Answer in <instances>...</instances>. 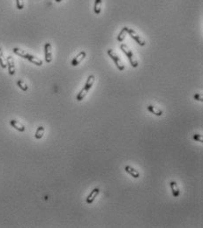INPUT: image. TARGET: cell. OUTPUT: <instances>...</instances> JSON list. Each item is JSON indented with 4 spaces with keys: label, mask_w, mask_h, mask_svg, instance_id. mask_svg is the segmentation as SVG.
Listing matches in <instances>:
<instances>
[{
    "label": "cell",
    "mask_w": 203,
    "mask_h": 228,
    "mask_svg": "<svg viewBox=\"0 0 203 228\" xmlns=\"http://www.w3.org/2000/svg\"><path fill=\"white\" fill-rule=\"evenodd\" d=\"M94 83H95V76H94V75L88 76L87 81L85 83L84 87L81 90V92L78 93V95L76 96V100H78V101H81L82 100H84V98L87 96L88 92L89 90L92 88Z\"/></svg>",
    "instance_id": "6da1fadb"
},
{
    "label": "cell",
    "mask_w": 203,
    "mask_h": 228,
    "mask_svg": "<svg viewBox=\"0 0 203 228\" xmlns=\"http://www.w3.org/2000/svg\"><path fill=\"white\" fill-rule=\"evenodd\" d=\"M120 49H121V50L124 52V54L127 56V58H128V60H129L131 65H132L133 68H137L139 66L138 60H137L136 57L134 56L132 51L130 49L129 47L126 45V44H125V43H122V44L120 45Z\"/></svg>",
    "instance_id": "7a4b0ae2"
},
{
    "label": "cell",
    "mask_w": 203,
    "mask_h": 228,
    "mask_svg": "<svg viewBox=\"0 0 203 228\" xmlns=\"http://www.w3.org/2000/svg\"><path fill=\"white\" fill-rule=\"evenodd\" d=\"M107 53H108V55L113 60V62H114V64H116L117 68L119 70L120 72H123L125 70V64L122 63V61H121V59L119 57V55H117L115 53V51L113 49H111L107 50Z\"/></svg>",
    "instance_id": "3957f363"
},
{
    "label": "cell",
    "mask_w": 203,
    "mask_h": 228,
    "mask_svg": "<svg viewBox=\"0 0 203 228\" xmlns=\"http://www.w3.org/2000/svg\"><path fill=\"white\" fill-rule=\"evenodd\" d=\"M127 34L129 35L130 36L132 37L137 43H138L139 46H145L146 45V41L140 36L139 34L136 33V31H134L133 29H131V28H128L127 30Z\"/></svg>",
    "instance_id": "277c9868"
},
{
    "label": "cell",
    "mask_w": 203,
    "mask_h": 228,
    "mask_svg": "<svg viewBox=\"0 0 203 228\" xmlns=\"http://www.w3.org/2000/svg\"><path fill=\"white\" fill-rule=\"evenodd\" d=\"M44 57L45 62L48 64L52 61V46L50 42H47L44 45Z\"/></svg>",
    "instance_id": "5b68a950"
},
{
    "label": "cell",
    "mask_w": 203,
    "mask_h": 228,
    "mask_svg": "<svg viewBox=\"0 0 203 228\" xmlns=\"http://www.w3.org/2000/svg\"><path fill=\"white\" fill-rule=\"evenodd\" d=\"M6 65L8 68V72L10 75H14L16 72V69H15V64H14V60L12 58V56H7L6 57Z\"/></svg>",
    "instance_id": "8992f818"
},
{
    "label": "cell",
    "mask_w": 203,
    "mask_h": 228,
    "mask_svg": "<svg viewBox=\"0 0 203 228\" xmlns=\"http://www.w3.org/2000/svg\"><path fill=\"white\" fill-rule=\"evenodd\" d=\"M86 55H87L86 51H84V50L81 51V52L72 60V63H71L72 65H73V66H77V65H79V64L82 62V60H83L84 58L86 57Z\"/></svg>",
    "instance_id": "52a82bcc"
},
{
    "label": "cell",
    "mask_w": 203,
    "mask_h": 228,
    "mask_svg": "<svg viewBox=\"0 0 203 228\" xmlns=\"http://www.w3.org/2000/svg\"><path fill=\"white\" fill-rule=\"evenodd\" d=\"M99 193H100V189H99L98 188H95V189H94L92 191L89 193V195H88V196H87L86 202H87L88 203L91 204L95 200V198L97 197V196L99 195Z\"/></svg>",
    "instance_id": "ba28073f"
},
{
    "label": "cell",
    "mask_w": 203,
    "mask_h": 228,
    "mask_svg": "<svg viewBox=\"0 0 203 228\" xmlns=\"http://www.w3.org/2000/svg\"><path fill=\"white\" fill-rule=\"evenodd\" d=\"M10 124H11V126L12 127V128H14L15 129H17L18 131L19 132H24L25 131V126L22 124V123H20L19 121L17 120H14V119H12V120H11L10 121Z\"/></svg>",
    "instance_id": "9c48e42d"
},
{
    "label": "cell",
    "mask_w": 203,
    "mask_h": 228,
    "mask_svg": "<svg viewBox=\"0 0 203 228\" xmlns=\"http://www.w3.org/2000/svg\"><path fill=\"white\" fill-rule=\"evenodd\" d=\"M125 170H126V173H129L132 177H133V178H135V179H137V178H139V177L140 176L139 171H137L136 169H134L133 167H132L131 166H126Z\"/></svg>",
    "instance_id": "30bf717a"
},
{
    "label": "cell",
    "mask_w": 203,
    "mask_h": 228,
    "mask_svg": "<svg viewBox=\"0 0 203 228\" xmlns=\"http://www.w3.org/2000/svg\"><path fill=\"white\" fill-rule=\"evenodd\" d=\"M170 189H171L172 196L174 197H178L179 195H180V190H179V188H178L177 183L174 182V181H171L170 183Z\"/></svg>",
    "instance_id": "8fae6325"
},
{
    "label": "cell",
    "mask_w": 203,
    "mask_h": 228,
    "mask_svg": "<svg viewBox=\"0 0 203 228\" xmlns=\"http://www.w3.org/2000/svg\"><path fill=\"white\" fill-rule=\"evenodd\" d=\"M147 109H148V110L151 113V114L157 116H163V111L160 109L157 108V107L153 106V105H148V107H147Z\"/></svg>",
    "instance_id": "7c38bea8"
},
{
    "label": "cell",
    "mask_w": 203,
    "mask_h": 228,
    "mask_svg": "<svg viewBox=\"0 0 203 228\" xmlns=\"http://www.w3.org/2000/svg\"><path fill=\"white\" fill-rule=\"evenodd\" d=\"M12 51H13V53H14L15 55H19V56H20V57H22V58H25V59H27L28 55H29L28 52H26L25 50H22V49H19V48H13Z\"/></svg>",
    "instance_id": "4fadbf2b"
},
{
    "label": "cell",
    "mask_w": 203,
    "mask_h": 228,
    "mask_svg": "<svg viewBox=\"0 0 203 228\" xmlns=\"http://www.w3.org/2000/svg\"><path fill=\"white\" fill-rule=\"evenodd\" d=\"M127 30H128V28H126V27H124L121 29V31H120L119 34L118 35V37H117V40H118L119 42H122L125 40V38L127 35Z\"/></svg>",
    "instance_id": "5bb4252c"
},
{
    "label": "cell",
    "mask_w": 203,
    "mask_h": 228,
    "mask_svg": "<svg viewBox=\"0 0 203 228\" xmlns=\"http://www.w3.org/2000/svg\"><path fill=\"white\" fill-rule=\"evenodd\" d=\"M27 60H28V61H29L30 63H32V64H36L37 66H42V65H43V61H42L41 59L37 58V57L34 56V55H30V54L28 55Z\"/></svg>",
    "instance_id": "9a60e30c"
},
{
    "label": "cell",
    "mask_w": 203,
    "mask_h": 228,
    "mask_svg": "<svg viewBox=\"0 0 203 228\" xmlns=\"http://www.w3.org/2000/svg\"><path fill=\"white\" fill-rule=\"evenodd\" d=\"M102 0H95V5H94V12L96 15H99L102 12Z\"/></svg>",
    "instance_id": "2e32d148"
},
{
    "label": "cell",
    "mask_w": 203,
    "mask_h": 228,
    "mask_svg": "<svg viewBox=\"0 0 203 228\" xmlns=\"http://www.w3.org/2000/svg\"><path fill=\"white\" fill-rule=\"evenodd\" d=\"M44 132H45V128H44L43 126H39V127L37 128L36 131L35 137H36V139H41L42 137H43Z\"/></svg>",
    "instance_id": "e0dca14e"
},
{
    "label": "cell",
    "mask_w": 203,
    "mask_h": 228,
    "mask_svg": "<svg viewBox=\"0 0 203 228\" xmlns=\"http://www.w3.org/2000/svg\"><path fill=\"white\" fill-rule=\"evenodd\" d=\"M17 86L23 92H27L28 90V86H27V84L24 82L22 79H19L18 81H17Z\"/></svg>",
    "instance_id": "ac0fdd59"
},
{
    "label": "cell",
    "mask_w": 203,
    "mask_h": 228,
    "mask_svg": "<svg viewBox=\"0 0 203 228\" xmlns=\"http://www.w3.org/2000/svg\"><path fill=\"white\" fill-rule=\"evenodd\" d=\"M0 66L2 67V69H5L7 67L6 65V63H5V57H4V54H3V51L0 48Z\"/></svg>",
    "instance_id": "d6986e66"
},
{
    "label": "cell",
    "mask_w": 203,
    "mask_h": 228,
    "mask_svg": "<svg viewBox=\"0 0 203 228\" xmlns=\"http://www.w3.org/2000/svg\"><path fill=\"white\" fill-rule=\"evenodd\" d=\"M16 6L18 10H22L24 8V1L23 0H16Z\"/></svg>",
    "instance_id": "ffe728a7"
},
{
    "label": "cell",
    "mask_w": 203,
    "mask_h": 228,
    "mask_svg": "<svg viewBox=\"0 0 203 228\" xmlns=\"http://www.w3.org/2000/svg\"><path fill=\"white\" fill-rule=\"evenodd\" d=\"M193 138H194L195 141H197V142L202 143V141H203L202 136H201V135H200V134H194V136H193Z\"/></svg>",
    "instance_id": "44dd1931"
},
{
    "label": "cell",
    "mask_w": 203,
    "mask_h": 228,
    "mask_svg": "<svg viewBox=\"0 0 203 228\" xmlns=\"http://www.w3.org/2000/svg\"><path fill=\"white\" fill-rule=\"evenodd\" d=\"M194 100H198V101H202V96H201V94H200V93H196V94H194Z\"/></svg>",
    "instance_id": "7402d4cb"
},
{
    "label": "cell",
    "mask_w": 203,
    "mask_h": 228,
    "mask_svg": "<svg viewBox=\"0 0 203 228\" xmlns=\"http://www.w3.org/2000/svg\"><path fill=\"white\" fill-rule=\"evenodd\" d=\"M55 1L57 2V3H60V2H62L63 0H55Z\"/></svg>",
    "instance_id": "603a6c76"
}]
</instances>
